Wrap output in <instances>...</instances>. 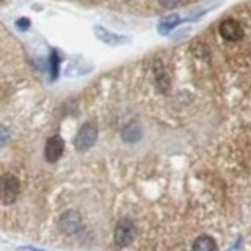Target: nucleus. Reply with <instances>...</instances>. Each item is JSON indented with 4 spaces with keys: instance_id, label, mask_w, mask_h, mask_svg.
I'll return each instance as SVG.
<instances>
[{
    "instance_id": "obj_1",
    "label": "nucleus",
    "mask_w": 251,
    "mask_h": 251,
    "mask_svg": "<svg viewBox=\"0 0 251 251\" xmlns=\"http://www.w3.org/2000/svg\"><path fill=\"white\" fill-rule=\"evenodd\" d=\"M98 126L94 123H85L80 129H78L77 135L74 138V146L77 151L85 152L90 148L94 146V143L98 141Z\"/></svg>"
},
{
    "instance_id": "obj_2",
    "label": "nucleus",
    "mask_w": 251,
    "mask_h": 251,
    "mask_svg": "<svg viewBox=\"0 0 251 251\" xmlns=\"http://www.w3.org/2000/svg\"><path fill=\"white\" fill-rule=\"evenodd\" d=\"M21 190L19 179L13 175H3L0 177V201L5 206H10L16 201Z\"/></svg>"
},
{
    "instance_id": "obj_3",
    "label": "nucleus",
    "mask_w": 251,
    "mask_h": 251,
    "mask_svg": "<svg viewBox=\"0 0 251 251\" xmlns=\"http://www.w3.org/2000/svg\"><path fill=\"white\" fill-rule=\"evenodd\" d=\"M135 225L130 220L124 218L115 227V243L118 247H127L129 243L135 239Z\"/></svg>"
},
{
    "instance_id": "obj_4",
    "label": "nucleus",
    "mask_w": 251,
    "mask_h": 251,
    "mask_svg": "<svg viewBox=\"0 0 251 251\" xmlns=\"http://www.w3.org/2000/svg\"><path fill=\"white\" fill-rule=\"evenodd\" d=\"M65 152V141L60 135H53L47 140L46 148H44V155H46V160L55 163L57 160H60V157Z\"/></svg>"
},
{
    "instance_id": "obj_5",
    "label": "nucleus",
    "mask_w": 251,
    "mask_h": 251,
    "mask_svg": "<svg viewBox=\"0 0 251 251\" xmlns=\"http://www.w3.org/2000/svg\"><path fill=\"white\" fill-rule=\"evenodd\" d=\"M220 35L226 41H239L243 38V28L235 19H226L220 24Z\"/></svg>"
},
{
    "instance_id": "obj_6",
    "label": "nucleus",
    "mask_w": 251,
    "mask_h": 251,
    "mask_svg": "<svg viewBox=\"0 0 251 251\" xmlns=\"http://www.w3.org/2000/svg\"><path fill=\"white\" fill-rule=\"evenodd\" d=\"M60 226L61 229L65 231L66 234H75L80 231L82 227V218L80 214L75 210H68L65 214L61 215L60 218Z\"/></svg>"
},
{
    "instance_id": "obj_7",
    "label": "nucleus",
    "mask_w": 251,
    "mask_h": 251,
    "mask_svg": "<svg viewBox=\"0 0 251 251\" xmlns=\"http://www.w3.org/2000/svg\"><path fill=\"white\" fill-rule=\"evenodd\" d=\"M94 33H96V36L100 39L102 43H105L108 46H121V44H126V43L129 41L127 36H123V35H118V33H112L110 30H107L104 27H99V25L94 27Z\"/></svg>"
},
{
    "instance_id": "obj_8",
    "label": "nucleus",
    "mask_w": 251,
    "mask_h": 251,
    "mask_svg": "<svg viewBox=\"0 0 251 251\" xmlns=\"http://www.w3.org/2000/svg\"><path fill=\"white\" fill-rule=\"evenodd\" d=\"M121 138L127 143H137L141 138V127L137 123H130L129 126H126L121 132Z\"/></svg>"
},
{
    "instance_id": "obj_9",
    "label": "nucleus",
    "mask_w": 251,
    "mask_h": 251,
    "mask_svg": "<svg viewBox=\"0 0 251 251\" xmlns=\"http://www.w3.org/2000/svg\"><path fill=\"white\" fill-rule=\"evenodd\" d=\"M217 243L210 235H201L193 242V251H215Z\"/></svg>"
},
{
    "instance_id": "obj_10",
    "label": "nucleus",
    "mask_w": 251,
    "mask_h": 251,
    "mask_svg": "<svg viewBox=\"0 0 251 251\" xmlns=\"http://www.w3.org/2000/svg\"><path fill=\"white\" fill-rule=\"evenodd\" d=\"M180 18L177 14H170L167 18H163L159 24V31L162 35H168L173 28H176V25H179Z\"/></svg>"
},
{
    "instance_id": "obj_11",
    "label": "nucleus",
    "mask_w": 251,
    "mask_h": 251,
    "mask_svg": "<svg viewBox=\"0 0 251 251\" xmlns=\"http://www.w3.org/2000/svg\"><path fill=\"white\" fill-rule=\"evenodd\" d=\"M49 66H50L52 80H55V78L58 77V68H60V57H58V52H57V50H52V52H50Z\"/></svg>"
},
{
    "instance_id": "obj_12",
    "label": "nucleus",
    "mask_w": 251,
    "mask_h": 251,
    "mask_svg": "<svg viewBox=\"0 0 251 251\" xmlns=\"http://www.w3.org/2000/svg\"><path fill=\"white\" fill-rule=\"evenodd\" d=\"M11 138V130L5 127V126H0V148L5 146Z\"/></svg>"
},
{
    "instance_id": "obj_13",
    "label": "nucleus",
    "mask_w": 251,
    "mask_h": 251,
    "mask_svg": "<svg viewBox=\"0 0 251 251\" xmlns=\"http://www.w3.org/2000/svg\"><path fill=\"white\" fill-rule=\"evenodd\" d=\"M16 25H18L21 30H27L30 27V21L28 19H19L18 22H16Z\"/></svg>"
},
{
    "instance_id": "obj_14",
    "label": "nucleus",
    "mask_w": 251,
    "mask_h": 251,
    "mask_svg": "<svg viewBox=\"0 0 251 251\" xmlns=\"http://www.w3.org/2000/svg\"><path fill=\"white\" fill-rule=\"evenodd\" d=\"M160 3L163 6H167V8H171V6H175L177 3V0H160Z\"/></svg>"
},
{
    "instance_id": "obj_15",
    "label": "nucleus",
    "mask_w": 251,
    "mask_h": 251,
    "mask_svg": "<svg viewBox=\"0 0 251 251\" xmlns=\"http://www.w3.org/2000/svg\"><path fill=\"white\" fill-rule=\"evenodd\" d=\"M18 251H44V250H39V248H35V247H19Z\"/></svg>"
}]
</instances>
